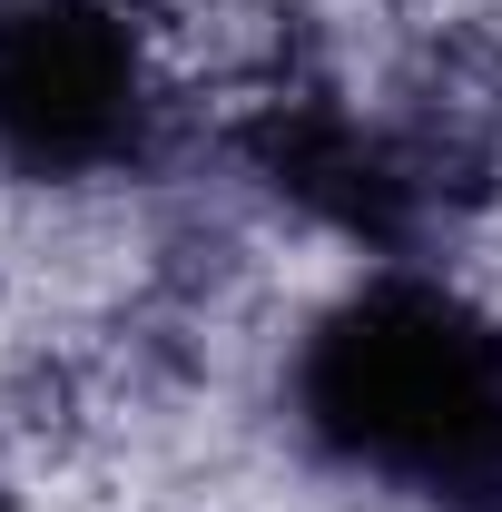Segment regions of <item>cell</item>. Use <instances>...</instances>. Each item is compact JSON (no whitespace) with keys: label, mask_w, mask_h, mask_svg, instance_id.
Segmentation results:
<instances>
[{"label":"cell","mask_w":502,"mask_h":512,"mask_svg":"<svg viewBox=\"0 0 502 512\" xmlns=\"http://www.w3.org/2000/svg\"><path fill=\"white\" fill-rule=\"evenodd\" d=\"M296 414L335 463L493 503L502 493V325L424 276L355 286L296 355Z\"/></svg>","instance_id":"cell-1"},{"label":"cell","mask_w":502,"mask_h":512,"mask_svg":"<svg viewBox=\"0 0 502 512\" xmlns=\"http://www.w3.org/2000/svg\"><path fill=\"white\" fill-rule=\"evenodd\" d=\"M148 50L119 0H0V158L89 178L148 148Z\"/></svg>","instance_id":"cell-2"},{"label":"cell","mask_w":502,"mask_h":512,"mask_svg":"<svg viewBox=\"0 0 502 512\" xmlns=\"http://www.w3.org/2000/svg\"><path fill=\"white\" fill-rule=\"evenodd\" d=\"M0 512H20V503H10V493H0Z\"/></svg>","instance_id":"cell-3"}]
</instances>
